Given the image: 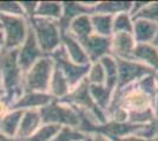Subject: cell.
Segmentation results:
<instances>
[{"instance_id": "6da1fadb", "label": "cell", "mask_w": 158, "mask_h": 141, "mask_svg": "<svg viewBox=\"0 0 158 141\" xmlns=\"http://www.w3.org/2000/svg\"><path fill=\"white\" fill-rule=\"evenodd\" d=\"M0 75L4 96L12 105L24 93V72L18 64V49H4L0 54Z\"/></svg>"}, {"instance_id": "7a4b0ae2", "label": "cell", "mask_w": 158, "mask_h": 141, "mask_svg": "<svg viewBox=\"0 0 158 141\" xmlns=\"http://www.w3.org/2000/svg\"><path fill=\"white\" fill-rule=\"evenodd\" d=\"M27 21L44 55H50L61 45V31L58 21L38 17Z\"/></svg>"}, {"instance_id": "3957f363", "label": "cell", "mask_w": 158, "mask_h": 141, "mask_svg": "<svg viewBox=\"0 0 158 141\" xmlns=\"http://www.w3.org/2000/svg\"><path fill=\"white\" fill-rule=\"evenodd\" d=\"M43 125H56L59 127H71L78 129L80 118L77 109L65 102L52 100L45 107L39 109Z\"/></svg>"}, {"instance_id": "277c9868", "label": "cell", "mask_w": 158, "mask_h": 141, "mask_svg": "<svg viewBox=\"0 0 158 141\" xmlns=\"http://www.w3.org/2000/svg\"><path fill=\"white\" fill-rule=\"evenodd\" d=\"M53 71L54 62L51 57L40 58L24 73V92H47Z\"/></svg>"}, {"instance_id": "5b68a950", "label": "cell", "mask_w": 158, "mask_h": 141, "mask_svg": "<svg viewBox=\"0 0 158 141\" xmlns=\"http://www.w3.org/2000/svg\"><path fill=\"white\" fill-rule=\"evenodd\" d=\"M0 26L4 35V49H18L28 33V21L24 17L1 15Z\"/></svg>"}, {"instance_id": "8992f818", "label": "cell", "mask_w": 158, "mask_h": 141, "mask_svg": "<svg viewBox=\"0 0 158 141\" xmlns=\"http://www.w3.org/2000/svg\"><path fill=\"white\" fill-rule=\"evenodd\" d=\"M48 57H51V59L54 62V66L59 69L61 73L64 74L71 88L76 87L79 85L81 81L86 79L87 71L90 65H78L74 64L72 60L69 59L67 54H66L64 47L60 45L53 53H51Z\"/></svg>"}, {"instance_id": "52a82bcc", "label": "cell", "mask_w": 158, "mask_h": 141, "mask_svg": "<svg viewBox=\"0 0 158 141\" xmlns=\"http://www.w3.org/2000/svg\"><path fill=\"white\" fill-rule=\"evenodd\" d=\"M117 64H118V82L116 89L126 87L131 84L137 82L146 75L155 73L151 68L146 67L145 65L132 59H117Z\"/></svg>"}, {"instance_id": "ba28073f", "label": "cell", "mask_w": 158, "mask_h": 141, "mask_svg": "<svg viewBox=\"0 0 158 141\" xmlns=\"http://www.w3.org/2000/svg\"><path fill=\"white\" fill-rule=\"evenodd\" d=\"M144 126L145 125H135L129 121L119 122V121L107 120L103 125H97V126L91 127L89 129L87 134L98 133V134L105 135L110 139H120V138H125L130 135L138 136Z\"/></svg>"}, {"instance_id": "9c48e42d", "label": "cell", "mask_w": 158, "mask_h": 141, "mask_svg": "<svg viewBox=\"0 0 158 141\" xmlns=\"http://www.w3.org/2000/svg\"><path fill=\"white\" fill-rule=\"evenodd\" d=\"M97 1H61V17L58 20V25L61 32H66L70 24L83 14H93V8Z\"/></svg>"}, {"instance_id": "30bf717a", "label": "cell", "mask_w": 158, "mask_h": 141, "mask_svg": "<svg viewBox=\"0 0 158 141\" xmlns=\"http://www.w3.org/2000/svg\"><path fill=\"white\" fill-rule=\"evenodd\" d=\"M79 42L81 44L90 62H96L105 55H111V38L92 33Z\"/></svg>"}, {"instance_id": "8fae6325", "label": "cell", "mask_w": 158, "mask_h": 141, "mask_svg": "<svg viewBox=\"0 0 158 141\" xmlns=\"http://www.w3.org/2000/svg\"><path fill=\"white\" fill-rule=\"evenodd\" d=\"M43 57L44 54L35 40V37L31 31V28H28L26 39L23 42V45L18 48V64L21 71L25 73L35 61H38Z\"/></svg>"}, {"instance_id": "7c38bea8", "label": "cell", "mask_w": 158, "mask_h": 141, "mask_svg": "<svg viewBox=\"0 0 158 141\" xmlns=\"http://www.w3.org/2000/svg\"><path fill=\"white\" fill-rule=\"evenodd\" d=\"M52 100V96L47 92H24L19 98L13 102L12 109H20V111H30L45 107Z\"/></svg>"}, {"instance_id": "4fadbf2b", "label": "cell", "mask_w": 158, "mask_h": 141, "mask_svg": "<svg viewBox=\"0 0 158 141\" xmlns=\"http://www.w3.org/2000/svg\"><path fill=\"white\" fill-rule=\"evenodd\" d=\"M136 41L132 34L114 33L111 37V55L116 59H131Z\"/></svg>"}, {"instance_id": "5bb4252c", "label": "cell", "mask_w": 158, "mask_h": 141, "mask_svg": "<svg viewBox=\"0 0 158 141\" xmlns=\"http://www.w3.org/2000/svg\"><path fill=\"white\" fill-rule=\"evenodd\" d=\"M61 46L64 47L70 60L78 65H90L91 62L86 55L81 44L73 38L69 32H61Z\"/></svg>"}, {"instance_id": "9a60e30c", "label": "cell", "mask_w": 158, "mask_h": 141, "mask_svg": "<svg viewBox=\"0 0 158 141\" xmlns=\"http://www.w3.org/2000/svg\"><path fill=\"white\" fill-rule=\"evenodd\" d=\"M131 59L151 68L155 74H158V49L151 44H137Z\"/></svg>"}, {"instance_id": "2e32d148", "label": "cell", "mask_w": 158, "mask_h": 141, "mask_svg": "<svg viewBox=\"0 0 158 141\" xmlns=\"http://www.w3.org/2000/svg\"><path fill=\"white\" fill-rule=\"evenodd\" d=\"M41 125H43V122H41L39 111H37V109L24 111L19 123V128L17 132V136L26 141L31 135L37 132V129Z\"/></svg>"}, {"instance_id": "e0dca14e", "label": "cell", "mask_w": 158, "mask_h": 141, "mask_svg": "<svg viewBox=\"0 0 158 141\" xmlns=\"http://www.w3.org/2000/svg\"><path fill=\"white\" fill-rule=\"evenodd\" d=\"M158 31V25L144 19H133L132 37L136 44H151Z\"/></svg>"}, {"instance_id": "ac0fdd59", "label": "cell", "mask_w": 158, "mask_h": 141, "mask_svg": "<svg viewBox=\"0 0 158 141\" xmlns=\"http://www.w3.org/2000/svg\"><path fill=\"white\" fill-rule=\"evenodd\" d=\"M71 89L72 88L70 86L67 79L64 76V74L54 66V71H53V74L51 76L47 93L50 94L54 100H61L71 92Z\"/></svg>"}, {"instance_id": "d6986e66", "label": "cell", "mask_w": 158, "mask_h": 141, "mask_svg": "<svg viewBox=\"0 0 158 141\" xmlns=\"http://www.w3.org/2000/svg\"><path fill=\"white\" fill-rule=\"evenodd\" d=\"M66 32H69L78 41L83 40V39L87 38L89 35H91L93 33V29L90 15L89 14L79 15L78 18L72 20Z\"/></svg>"}, {"instance_id": "ffe728a7", "label": "cell", "mask_w": 158, "mask_h": 141, "mask_svg": "<svg viewBox=\"0 0 158 141\" xmlns=\"http://www.w3.org/2000/svg\"><path fill=\"white\" fill-rule=\"evenodd\" d=\"M132 8V1H97L93 8V13L109 14L114 17L116 14L127 12Z\"/></svg>"}, {"instance_id": "44dd1931", "label": "cell", "mask_w": 158, "mask_h": 141, "mask_svg": "<svg viewBox=\"0 0 158 141\" xmlns=\"http://www.w3.org/2000/svg\"><path fill=\"white\" fill-rule=\"evenodd\" d=\"M93 33L111 38L113 34V17L109 14L93 13L90 15Z\"/></svg>"}, {"instance_id": "7402d4cb", "label": "cell", "mask_w": 158, "mask_h": 141, "mask_svg": "<svg viewBox=\"0 0 158 141\" xmlns=\"http://www.w3.org/2000/svg\"><path fill=\"white\" fill-rule=\"evenodd\" d=\"M23 113L24 111L20 109H11L5 116H2L0 120V133L7 136H17Z\"/></svg>"}, {"instance_id": "603a6c76", "label": "cell", "mask_w": 158, "mask_h": 141, "mask_svg": "<svg viewBox=\"0 0 158 141\" xmlns=\"http://www.w3.org/2000/svg\"><path fill=\"white\" fill-rule=\"evenodd\" d=\"M89 89H90V94L92 96L93 101L96 102V105L98 106L102 111H104L106 114V111L110 106L113 98V93L114 91L106 87L105 85H89Z\"/></svg>"}, {"instance_id": "cb8c5ba5", "label": "cell", "mask_w": 158, "mask_h": 141, "mask_svg": "<svg viewBox=\"0 0 158 141\" xmlns=\"http://www.w3.org/2000/svg\"><path fill=\"white\" fill-rule=\"evenodd\" d=\"M99 62L102 64L104 72H105V86L112 91H114L117 87V82H118L117 59L113 58L112 55H105L99 60Z\"/></svg>"}, {"instance_id": "d4e9b609", "label": "cell", "mask_w": 158, "mask_h": 141, "mask_svg": "<svg viewBox=\"0 0 158 141\" xmlns=\"http://www.w3.org/2000/svg\"><path fill=\"white\" fill-rule=\"evenodd\" d=\"M61 1H39L34 17L58 21L61 17Z\"/></svg>"}, {"instance_id": "484cf974", "label": "cell", "mask_w": 158, "mask_h": 141, "mask_svg": "<svg viewBox=\"0 0 158 141\" xmlns=\"http://www.w3.org/2000/svg\"><path fill=\"white\" fill-rule=\"evenodd\" d=\"M133 29V18L130 13L116 14L113 17V34L114 33H129L132 34Z\"/></svg>"}, {"instance_id": "4316f807", "label": "cell", "mask_w": 158, "mask_h": 141, "mask_svg": "<svg viewBox=\"0 0 158 141\" xmlns=\"http://www.w3.org/2000/svg\"><path fill=\"white\" fill-rule=\"evenodd\" d=\"M85 80L89 85H105V72L99 61L90 64Z\"/></svg>"}, {"instance_id": "83f0119b", "label": "cell", "mask_w": 158, "mask_h": 141, "mask_svg": "<svg viewBox=\"0 0 158 141\" xmlns=\"http://www.w3.org/2000/svg\"><path fill=\"white\" fill-rule=\"evenodd\" d=\"M133 19H144L158 25V1H148L138 13H136Z\"/></svg>"}, {"instance_id": "f1b7e54d", "label": "cell", "mask_w": 158, "mask_h": 141, "mask_svg": "<svg viewBox=\"0 0 158 141\" xmlns=\"http://www.w3.org/2000/svg\"><path fill=\"white\" fill-rule=\"evenodd\" d=\"M61 127L56 125H41L37 132L32 134L26 141H51Z\"/></svg>"}, {"instance_id": "f546056e", "label": "cell", "mask_w": 158, "mask_h": 141, "mask_svg": "<svg viewBox=\"0 0 158 141\" xmlns=\"http://www.w3.org/2000/svg\"><path fill=\"white\" fill-rule=\"evenodd\" d=\"M85 136L86 134L79 132L76 128L61 127L51 141H81L85 139Z\"/></svg>"}, {"instance_id": "4dcf8cb0", "label": "cell", "mask_w": 158, "mask_h": 141, "mask_svg": "<svg viewBox=\"0 0 158 141\" xmlns=\"http://www.w3.org/2000/svg\"><path fill=\"white\" fill-rule=\"evenodd\" d=\"M0 14L1 15H15V17H24V12L21 10L19 1H0Z\"/></svg>"}, {"instance_id": "1f68e13d", "label": "cell", "mask_w": 158, "mask_h": 141, "mask_svg": "<svg viewBox=\"0 0 158 141\" xmlns=\"http://www.w3.org/2000/svg\"><path fill=\"white\" fill-rule=\"evenodd\" d=\"M38 2L39 1H19L21 10H23L24 15H25V18L27 20L34 18L37 7H38Z\"/></svg>"}, {"instance_id": "d6a6232c", "label": "cell", "mask_w": 158, "mask_h": 141, "mask_svg": "<svg viewBox=\"0 0 158 141\" xmlns=\"http://www.w3.org/2000/svg\"><path fill=\"white\" fill-rule=\"evenodd\" d=\"M11 109H12V104L7 100L4 95L0 96V120H1L2 116H5Z\"/></svg>"}, {"instance_id": "836d02e7", "label": "cell", "mask_w": 158, "mask_h": 141, "mask_svg": "<svg viewBox=\"0 0 158 141\" xmlns=\"http://www.w3.org/2000/svg\"><path fill=\"white\" fill-rule=\"evenodd\" d=\"M81 141H112V140L110 138L105 136V135L93 133V134H86L85 139Z\"/></svg>"}, {"instance_id": "e575fe53", "label": "cell", "mask_w": 158, "mask_h": 141, "mask_svg": "<svg viewBox=\"0 0 158 141\" xmlns=\"http://www.w3.org/2000/svg\"><path fill=\"white\" fill-rule=\"evenodd\" d=\"M112 141H155V139H144L137 135H130L125 138H120V139H111Z\"/></svg>"}, {"instance_id": "d590c367", "label": "cell", "mask_w": 158, "mask_h": 141, "mask_svg": "<svg viewBox=\"0 0 158 141\" xmlns=\"http://www.w3.org/2000/svg\"><path fill=\"white\" fill-rule=\"evenodd\" d=\"M152 111H153V122L155 125L158 127V95L155 99V102H153V106H152Z\"/></svg>"}, {"instance_id": "8d00e7d4", "label": "cell", "mask_w": 158, "mask_h": 141, "mask_svg": "<svg viewBox=\"0 0 158 141\" xmlns=\"http://www.w3.org/2000/svg\"><path fill=\"white\" fill-rule=\"evenodd\" d=\"M0 141H25V140L20 139L18 136H7V135H4L2 133H0Z\"/></svg>"}, {"instance_id": "74e56055", "label": "cell", "mask_w": 158, "mask_h": 141, "mask_svg": "<svg viewBox=\"0 0 158 141\" xmlns=\"http://www.w3.org/2000/svg\"><path fill=\"white\" fill-rule=\"evenodd\" d=\"M4 51V35H2V32L0 29V54Z\"/></svg>"}, {"instance_id": "f35d334b", "label": "cell", "mask_w": 158, "mask_h": 141, "mask_svg": "<svg viewBox=\"0 0 158 141\" xmlns=\"http://www.w3.org/2000/svg\"><path fill=\"white\" fill-rule=\"evenodd\" d=\"M151 45L158 49V31H157V33H156V35H155V38H153V40H152Z\"/></svg>"}, {"instance_id": "ab89813d", "label": "cell", "mask_w": 158, "mask_h": 141, "mask_svg": "<svg viewBox=\"0 0 158 141\" xmlns=\"http://www.w3.org/2000/svg\"><path fill=\"white\" fill-rule=\"evenodd\" d=\"M4 95V89L1 87V84H0V96H2Z\"/></svg>"}, {"instance_id": "60d3db41", "label": "cell", "mask_w": 158, "mask_h": 141, "mask_svg": "<svg viewBox=\"0 0 158 141\" xmlns=\"http://www.w3.org/2000/svg\"><path fill=\"white\" fill-rule=\"evenodd\" d=\"M155 141H158V136L156 138V139H155Z\"/></svg>"}, {"instance_id": "b9f144b4", "label": "cell", "mask_w": 158, "mask_h": 141, "mask_svg": "<svg viewBox=\"0 0 158 141\" xmlns=\"http://www.w3.org/2000/svg\"><path fill=\"white\" fill-rule=\"evenodd\" d=\"M0 29H1V26H0Z\"/></svg>"}]
</instances>
